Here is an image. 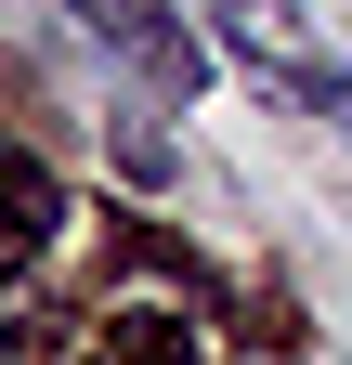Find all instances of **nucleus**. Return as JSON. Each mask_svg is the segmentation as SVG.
Segmentation results:
<instances>
[{"label":"nucleus","instance_id":"1","mask_svg":"<svg viewBox=\"0 0 352 365\" xmlns=\"http://www.w3.org/2000/svg\"><path fill=\"white\" fill-rule=\"evenodd\" d=\"M222 39H235V53H248L261 78L287 91V105H314V118H352V78H339V53H326V39L287 14V0H222Z\"/></svg>","mask_w":352,"mask_h":365},{"label":"nucleus","instance_id":"4","mask_svg":"<svg viewBox=\"0 0 352 365\" xmlns=\"http://www.w3.org/2000/svg\"><path fill=\"white\" fill-rule=\"evenodd\" d=\"M118 352H144V365H196V352H183V327H157V313H130Z\"/></svg>","mask_w":352,"mask_h":365},{"label":"nucleus","instance_id":"3","mask_svg":"<svg viewBox=\"0 0 352 365\" xmlns=\"http://www.w3.org/2000/svg\"><path fill=\"white\" fill-rule=\"evenodd\" d=\"M0 235H14V248H39V235H66V182L39 170L26 144H0Z\"/></svg>","mask_w":352,"mask_h":365},{"label":"nucleus","instance_id":"2","mask_svg":"<svg viewBox=\"0 0 352 365\" xmlns=\"http://www.w3.org/2000/svg\"><path fill=\"white\" fill-rule=\"evenodd\" d=\"M66 14L92 26L144 91H170V105H183V91H209V53H196V26L170 14V0H66Z\"/></svg>","mask_w":352,"mask_h":365}]
</instances>
